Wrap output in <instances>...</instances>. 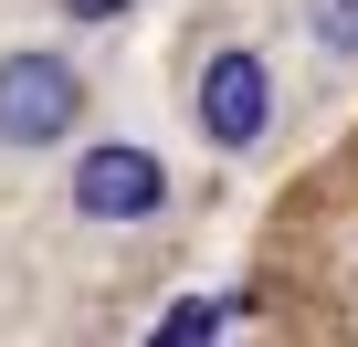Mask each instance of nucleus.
<instances>
[{
    "label": "nucleus",
    "instance_id": "1",
    "mask_svg": "<svg viewBox=\"0 0 358 347\" xmlns=\"http://www.w3.org/2000/svg\"><path fill=\"white\" fill-rule=\"evenodd\" d=\"M74 105H85L74 64H53V53H11V64H0V137H11V147L64 137V126H74Z\"/></svg>",
    "mask_w": 358,
    "mask_h": 347
},
{
    "label": "nucleus",
    "instance_id": "2",
    "mask_svg": "<svg viewBox=\"0 0 358 347\" xmlns=\"http://www.w3.org/2000/svg\"><path fill=\"white\" fill-rule=\"evenodd\" d=\"M169 200V168L148 158V147H95L85 168H74V211L85 221H148Z\"/></svg>",
    "mask_w": 358,
    "mask_h": 347
},
{
    "label": "nucleus",
    "instance_id": "3",
    "mask_svg": "<svg viewBox=\"0 0 358 347\" xmlns=\"http://www.w3.org/2000/svg\"><path fill=\"white\" fill-rule=\"evenodd\" d=\"M201 137H211V147H253V137H264V64H253V53H222V64L201 74Z\"/></svg>",
    "mask_w": 358,
    "mask_h": 347
},
{
    "label": "nucleus",
    "instance_id": "4",
    "mask_svg": "<svg viewBox=\"0 0 358 347\" xmlns=\"http://www.w3.org/2000/svg\"><path fill=\"white\" fill-rule=\"evenodd\" d=\"M316 22H327L337 53H358V0H316Z\"/></svg>",
    "mask_w": 358,
    "mask_h": 347
},
{
    "label": "nucleus",
    "instance_id": "5",
    "mask_svg": "<svg viewBox=\"0 0 358 347\" xmlns=\"http://www.w3.org/2000/svg\"><path fill=\"white\" fill-rule=\"evenodd\" d=\"M64 11H74V22H106V11H127V0H64Z\"/></svg>",
    "mask_w": 358,
    "mask_h": 347
}]
</instances>
